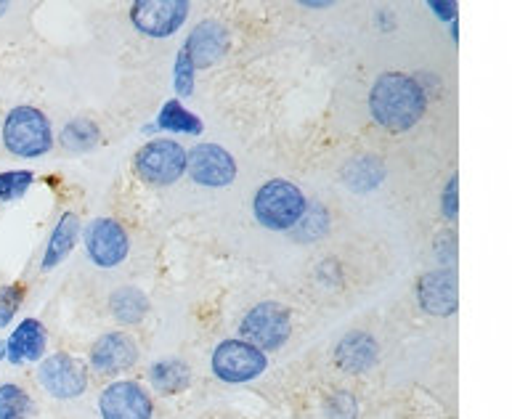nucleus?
<instances>
[{"label":"nucleus","instance_id":"f257e3e1","mask_svg":"<svg viewBox=\"0 0 512 419\" xmlns=\"http://www.w3.org/2000/svg\"><path fill=\"white\" fill-rule=\"evenodd\" d=\"M428 109V99L420 83L404 72H385L369 91V112L377 125L393 133L412 130Z\"/></svg>","mask_w":512,"mask_h":419},{"label":"nucleus","instance_id":"f03ea898","mask_svg":"<svg viewBox=\"0 0 512 419\" xmlns=\"http://www.w3.org/2000/svg\"><path fill=\"white\" fill-rule=\"evenodd\" d=\"M3 144L14 157L22 160H38L51 152L54 146V130L48 117L35 107H16L3 122Z\"/></svg>","mask_w":512,"mask_h":419},{"label":"nucleus","instance_id":"7ed1b4c3","mask_svg":"<svg viewBox=\"0 0 512 419\" xmlns=\"http://www.w3.org/2000/svg\"><path fill=\"white\" fill-rule=\"evenodd\" d=\"M253 213L263 229L290 231L298 226L306 213V197L295 183L276 178L258 189L253 199Z\"/></svg>","mask_w":512,"mask_h":419},{"label":"nucleus","instance_id":"20e7f679","mask_svg":"<svg viewBox=\"0 0 512 419\" xmlns=\"http://www.w3.org/2000/svg\"><path fill=\"white\" fill-rule=\"evenodd\" d=\"M239 332H242V340L258 351H279L290 340V311L279 303H258L245 313Z\"/></svg>","mask_w":512,"mask_h":419},{"label":"nucleus","instance_id":"39448f33","mask_svg":"<svg viewBox=\"0 0 512 419\" xmlns=\"http://www.w3.org/2000/svg\"><path fill=\"white\" fill-rule=\"evenodd\" d=\"M138 176L154 186H173L186 173V149L173 138H154L136 154Z\"/></svg>","mask_w":512,"mask_h":419},{"label":"nucleus","instance_id":"423d86ee","mask_svg":"<svg viewBox=\"0 0 512 419\" xmlns=\"http://www.w3.org/2000/svg\"><path fill=\"white\" fill-rule=\"evenodd\" d=\"M213 374L229 385H242L266 372V353L253 348L245 340H223L213 351Z\"/></svg>","mask_w":512,"mask_h":419},{"label":"nucleus","instance_id":"0eeeda50","mask_svg":"<svg viewBox=\"0 0 512 419\" xmlns=\"http://www.w3.org/2000/svg\"><path fill=\"white\" fill-rule=\"evenodd\" d=\"M189 16L186 0H136L130 6V22L141 35L170 38L184 27Z\"/></svg>","mask_w":512,"mask_h":419},{"label":"nucleus","instance_id":"6e6552de","mask_svg":"<svg viewBox=\"0 0 512 419\" xmlns=\"http://www.w3.org/2000/svg\"><path fill=\"white\" fill-rule=\"evenodd\" d=\"M186 170L199 186L210 189H223L231 186L237 178V162L223 146L218 144H197L192 152L186 154Z\"/></svg>","mask_w":512,"mask_h":419},{"label":"nucleus","instance_id":"1a4fd4ad","mask_svg":"<svg viewBox=\"0 0 512 419\" xmlns=\"http://www.w3.org/2000/svg\"><path fill=\"white\" fill-rule=\"evenodd\" d=\"M85 250L99 268H115L128 258V234L112 218H96L85 229Z\"/></svg>","mask_w":512,"mask_h":419},{"label":"nucleus","instance_id":"9d476101","mask_svg":"<svg viewBox=\"0 0 512 419\" xmlns=\"http://www.w3.org/2000/svg\"><path fill=\"white\" fill-rule=\"evenodd\" d=\"M40 385L54 398H77L83 396L88 388V372L77 359L69 353H54L43 359L38 369Z\"/></svg>","mask_w":512,"mask_h":419},{"label":"nucleus","instance_id":"9b49d317","mask_svg":"<svg viewBox=\"0 0 512 419\" xmlns=\"http://www.w3.org/2000/svg\"><path fill=\"white\" fill-rule=\"evenodd\" d=\"M101 419H152V398L138 382H112L99 396Z\"/></svg>","mask_w":512,"mask_h":419},{"label":"nucleus","instance_id":"f8f14e48","mask_svg":"<svg viewBox=\"0 0 512 419\" xmlns=\"http://www.w3.org/2000/svg\"><path fill=\"white\" fill-rule=\"evenodd\" d=\"M417 298H420L422 311L433 316H451L459 305L457 271L454 268H438L420 276L417 282Z\"/></svg>","mask_w":512,"mask_h":419},{"label":"nucleus","instance_id":"ddd939ff","mask_svg":"<svg viewBox=\"0 0 512 419\" xmlns=\"http://www.w3.org/2000/svg\"><path fill=\"white\" fill-rule=\"evenodd\" d=\"M229 43V30H226L221 22H199L197 27L189 32V38H186L181 51L189 56L194 69H199L210 67V64H215V61L221 59V56L229 51Z\"/></svg>","mask_w":512,"mask_h":419},{"label":"nucleus","instance_id":"4468645a","mask_svg":"<svg viewBox=\"0 0 512 419\" xmlns=\"http://www.w3.org/2000/svg\"><path fill=\"white\" fill-rule=\"evenodd\" d=\"M138 348L123 332H109V335L99 337L96 345L91 348V366L104 377L120 374L125 369L136 364Z\"/></svg>","mask_w":512,"mask_h":419},{"label":"nucleus","instance_id":"2eb2a0df","mask_svg":"<svg viewBox=\"0 0 512 419\" xmlns=\"http://www.w3.org/2000/svg\"><path fill=\"white\" fill-rule=\"evenodd\" d=\"M48 335L46 327L38 319H24L19 327L11 332L6 348V356L11 364H27V361H40L46 353Z\"/></svg>","mask_w":512,"mask_h":419},{"label":"nucleus","instance_id":"dca6fc26","mask_svg":"<svg viewBox=\"0 0 512 419\" xmlns=\"http://www.w3.org/2000/svg\"><path fill=\"white\" fill-rule=\"evenodd\" d=\"M377 361V343L364 332H353L337 345V364L345 372H364Z\"/></svg>","mask_w":512,"mask_h":419},{"label":"nucleus","instance_id":"f3484780","mask_svg":"<svg viewBox=\"0 0 512 419\" xmlns=\"http://www.w3.org/2000/svg\"><path fill=\"white\" fill-rule=\"evenodd\" d=\"M77 237H80V218L75 213H64L56 223L54 234L48 239V247H46V255H43V268L51 271L67 258L72 247H75Z\"/></svg>","mask_w":512,"mask_h":419},{"label":"nucleus","instance_id":"a211bd4d","mask_svg":"<svg viewBox=\"0 0 512 419\" xmlns=\"http://www.w3.org/2000/svg\"><path fill=\"white\" fill-rule=\"evenodd\" d=\"M152 385L160 390L162 396H173V393H181V390L189 388V380H192V372L184 361L168 359V361H157L152 366Z\"/></svg>","mask_w":512,"mask_h":419},{"label":"nucleus","instance_id":"6ab92c4d","mask_svg":"<svg viewBox=\"0 0 512 419\" xmlns=\"http://www.w3.org/2000/svg\"><path fill=\"white\" fill-rule=\"evenodd\" d=\"M157 125H160L162 130L186 133V136H199V133H202V120H199L194 112H189L178 99L165 101V107L160 109V117H157Z\"/></svg>","mask_w":512,"mask_h":419},{"label":"nucleus","instance_id":"aec40b11","mask_svg":"<svg viewBox=\"0 0 512 419\" xmlns=\"http://www.w3.org/2000/svg\"><path fill=\"white\" fill-rule=\"evenodd\" d=\"M109 305H112L115 319L123 321V324H138L146 316V311H149V300L144 298V292L133 290V287L117 290L112 300H109Z\"/></svg>","mask_w":512,"mask_h":419},{"label":"nucleus","instance_id":"412c9836","mask_svg":"<svg viewBox=\"0 0 512 419\" xmlns=\"http://www.w3.org/2000/svg\"><path fill=\"white\" fill-rule=\"evenodd\" d=\"M99 128H96V122L91 120H72L67 128L62 130V146L67 152H91L93 146L99 144Z\"/></svg>","mask_w":512,"mask_h":419},{"label":"nucleus","instance_id":"4be33fe9","mask_svg":"<svg viewBox=\"0 0 512 419\" xmlns=\"http://www.w3.org/2000/svg\"><path fill=\"white\" fill-rule=\"evenodd\" d=\"M0 419H32V401L19 385H0Z\"/></svg>","mask_w":512,"mask_h":419},{"label":"nucleus","instance_id":"5701e85b","mask_svg":"<svg viewBox=\"0 0 512 419\" xmlns=\"http://www.w3.org/2000/svg\"><path fill=\"white\" fill-rule=\"evenodd\" d=\"M32 176L30 170H8V173H0V202H14V199H22L27 191H30Z\"/></svg>","mask_w":512,"mask_h":419},{"label":"nucleus","instance_id":"b1692460","mask_svg":"<svg viewBox=\"0 0 512 419\" xmlns=\"http://www.w3.org/2000/svg\"><path fill=\"white\" fill-rule=\"evenodd\" d=\"M19 305H22V287H16V284L0 287V329L14 321Z\"/></svg>","mask_w":512,"mask_h":419},{"label":"nucleus","instance_id":"393cba45","mask_svg":"<svg viewBox=\"0 0 512 419\" xmlns=\"http://www.w3.org/2000/svg\"><path fill=\"white\" fill-rule=\"evenodd\" d=\"M176 91L181 96H192L194 91V64L184 51H178L176 56Z\"/></svg>","mask_w":512,"mask_h":419},{"label":"nucleus","instance_id":"a878e982","mask_svg":"<svg viewBox=\"0 0 512 419\" xmlns=\"http://www.w3.org/2000/svg\"><path fill=\"white\" fill-rule=\"evenodd\" d=\"M457 189H459V178L451 176L449 183H446L444 197H441V210H444V215L449 218V221H457V213H459Z\"/></svg>","mask_w":512,"mask_h":419},{"label":"nucleus","instance_id":"bb28decb","mask_svg":"<svg viewBox=\"0 0 512 419\" xmlns=\"http://www.w3.org/2000/svg\"><path fill=\"white\" fill-rule=\"evenodd\" d=\"M430 6H433L436 16H441V19H451V22H457V3H454V0H446V3H438V0H433Z\"/></svg>","mask_w":512,"mask_h":419},{"label":"nucleus","instance_id":"cd10ccee","mask_svg":"<svg viewBox=\"0 0 512 419\" xmlns=\"http://www.w3.org/2000/svg\"><path fill=\"white\" fill-rule=\"evenodd\" d=\"M303 6H308V8H327L329 3H303Z\"/></svg>","mask_w":512,"mask_h":419},{"label":"nucleus","instance_id":"c85d7f7f","mask_svg":"<svg viewBox=\"0 0 512 419\" xmlns=\"http://www.w3.org/2000/svg\"><path fill=\"white\" fill-rule=\"evenodd\" d=\"M6 8H8V3H0V16L6 14Z\"/></svg>","mask_w":512,"mask_h":419}]
</instances>
